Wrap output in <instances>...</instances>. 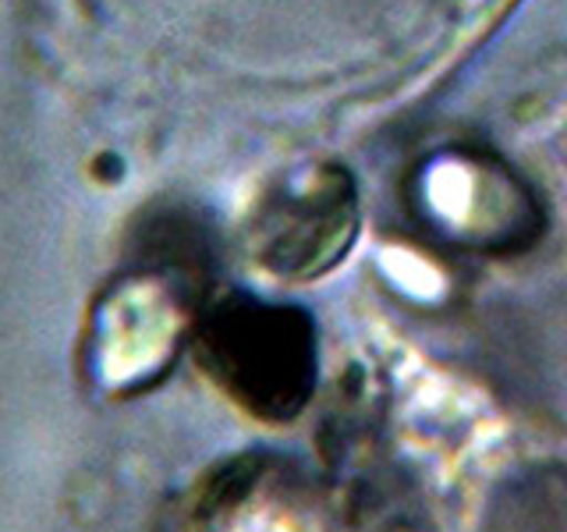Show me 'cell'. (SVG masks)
<instances>
[{
	"instance_id": "1",
	"label": "cell",
	"mask_w": 567,
	"mask_h": 532,
	"mask_svg": "<svg viewBox=\"0 0 567 532\" xmlns=\"http://www.w3.org/2000/svg\"><path fill=\"white\" fill-rule=\"evenodd\" d=\"M195 355L224 395L262 422H291L319 383V337L306 309L256 295L213 298L195 316Z\"/></svg>"
},
{
	"instance_id": "3",
	"label": "cell",
	"mask_w": 567,
	"mask_h": 532,
	"mask_svg": "<svg viewBox=\"0 0 567 532\" xmlns=\"http://www.w3.org/2000/svg\"><path fill=\"white\" fill-rule=\"evenodd\" d=\"M359 235V188L344 167H312L259 203L252 256L284 280H309L344 259Z\"/></svg>"
},
{
	"instance_id": "2",
	"label": "cell",
	"mask_w": 567,
	"mask_h": 532,
	"mask_svg": "<svg viewBox=\"0 0 567 532\" xmlns=\"http://www.w3.org/2000/svg\"><path fill=\"white\" fill-rule=\"evenodd\" d=\"M412 213L457 253L514 256L546 231L539 195L501 156L478 146L433 153L412 177Z\"/></svg>"
},
{
	"instance_id": "4",
	"label": "cell",
	"mask_w": 567,
	"mask_h": 532,
	"mask_svg": "<svg viewBox=\"0 0 567 532\" xmlns=\"http://www.w3.org/2000/svg\"><path fill=\"white\" fill-rule=\"evenodd\" d=\"M486 532H567V472L532 466L496 490Z\"/></svg>"
}]
</instances>
